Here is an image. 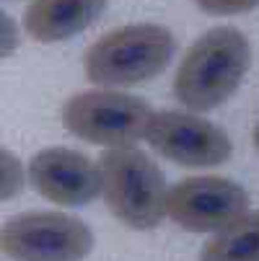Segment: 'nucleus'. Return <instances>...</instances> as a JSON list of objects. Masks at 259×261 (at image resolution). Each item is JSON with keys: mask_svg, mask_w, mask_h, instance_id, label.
Wrapping results in <instances>:
<instances>
[{"mask_svg": "<svg viewBox=\"0 0 259 261\" xmlns=\"http://www.w3.org/2000/svg\"><path fill=\"white\" fill-rule=\"evenodd\" d=\"M195 6L210 16H233L259 8V0H195Z\"/></svg>", "mask_w": 259, "mask_h": 261, "instance_id": "f8f14e48", "label": "nucleus"}, {"mask_svg": "<svg viewBox=\"0 0 259 261\" xmlns=\"http://www.w3.org/2000/svg\"><path fill=\"white\" fill-rule=\"evenodd\" d=\"M200 261H259V210L215 233L202 246Z\"/></svg>", "mask_w": 259, "mask_h": 261, "instance_id": "9d476101", "label": "nucleus"}, {"mask_svg": "<svg viewBox=\"0 0 259 261\" xmlns=\"http://www.w3.org/2000/svg\"><path fill=\"white\" fill-rule=\"evenodd\" d=\"M0 163H3V199H11V197L18 194V189L23 186L26 176H23V168H21L18 158L11 150H3Z\"/></svg>", "mask_w": 259, "mask_h": 261, "instance_id": "9b49d317", "label": "nucleus"}, {"mask_svg": "<svg viewBox=\"0 0 259 261\" xmlns=\"http://www.w3.org/2000/svg\"><path fill=\"white\" fill-rule=\"evenodd\" d=\"M29 184L55 204L81 207L101 194V171L78 150L44 147L29 161Z\"/></svg>", "mask_w": 259, "mask_h": 261, "instance_id": "6e6552de", "label": "nucleus"}, {"mask_svg": "<svg viewBox=\"0 0 259 261\" xmlns=\"http://www.w3.org/2000/svg\"><path fill=\"white\" fill-rule=\"evenodd\" d=\"M106 8V0H34L23 13L31 39L55 44L88 29Z\"/></svg>", "mask_w": 259, "mask_h": 261, "instance_id": "1a4fd4ad", "label": "nucleus"}, {"mask_svg": "<svg viewBox=\"0 0 259 261\" xmlns=\"http://www.w3.org/2000/svg\"><path fill=\"white\" fill-rule=\"evenodd\" d=\"M249 65L251 47L239 29H210L184 55L174 78V96L190 111H210L236 93Z\"/></svg>", "mask_w": 259, "mask_h": 261, "instance_id": "f257e3e1", "label": "nucleus"}, {"mask_svg": "<svg viewBox=\"0 0 259 261\" xmlns=\"http://www.w3.org/2000/svg\"><path fill=\"white\" fill-rule=\"evenodd\" d=\"M0 248L13 261H83L93 248V233L73 215L23 212L3 225Z\"/></svg>", "mask_w": 259, "mask_h": 261, "instance_id": "39448f33", "label": "nucleus"}, {"mask_svg": "<svg viewBox=\"0 0 259 261\" xmlns=\"http://www.w3.org/2000/svg\"><path fill=\"white\" fill-rule=\"evenodd\" d=\"M145 140L166 161L184 168H215L233 153V142L223 127L190 111H156Z\"/></svg>", "mask_w": 259, "mask_h": 261, "instance_id": "0eeeda50", "label": "nucleus"}, {"mask_svg": "<svg viewBox=\"0 0 259 261\" xmlns=\"http://www.w3.org/2000/svg\"><path fill=\"white\" fill-rule=\"evenodd\" d=\"M156 111L145 98L120 91H83L62 106V127L83 142L127 147L145 137Z\"/></svg>", "mask_w": 259, "mask_h": 261, "instance_id": "20e7f679", "label": "nucleus"}, {"mask_svg": "<svg viewBox=\"0 0 259 261\" xmlns=\"http://www.w3.org/2000/svg\"><path fill=\"white\" fill-rule=\"evenodd\" d=\"M101 197L122 225L132 230H153L166 215V178L163 171L143 150L109 147L99 158Z\"/></svg>", "mask_w": 259, "mask_h": 261, "instance_id": "7ed1b4c3", "label": "nucleus"}, {"mask_svg": "<svg viewBox=\"0 0 259 261\" xmlns=\"http://www.w3.org/2000/svg\"><path fill=\"white\" fill-rule=\"evenodd\" d=\"M254 145H256V150H259V124L254 127Z\"/></svg>", "mask_w": 259, "mask_h": 261, "instance_id": "4468645a", "label": "nucleus"}, {"mask_svg": "<svg viewBox=\"0 0 259 261\" xmlns=\"http://www.w3.org/2000/svg\"><path fill=\"white\" fill-rule=\"evenodd\" d=\"M176 42L158 23H132L109 31L88 47L83 72L93 86L120 88L145 83L169 67Z\"/></svg>", "mask_w": 259, "mask_h": 261, "instance_id": "f03ea898", "label": "nucleus"}, {"mask_svg": "<svg viewBox=\"0 0 259 261\" xmlns=\"http://www.w3.org/2000/svg\"><path fill=\"white\" fill-rule=\"evenodd\" d=\"M166 215L190 233H220L249 215V194L223 176H190L169 189Z\"/></svg>", "mask_w": 259, "mask_h": 261, "instance_id": "423d86ee", "label": "nucleus"}, {"mask_svg": "<svg viewBox=\"0 0 259 261\" xmlns=\"http://www.w3.org/2000/svg\"><path fill=\"white\" fill-rule=\"evenodd\" d=\"M13 21L8 18V16H3V57L6 55H11L13 49H16V39H13Z\"/></svg>", "mask_w": 259, "mask_h": 261, "instance_id": "ddd939ff", "label": "nucleus"}]
</instances>
